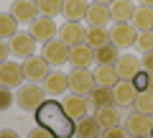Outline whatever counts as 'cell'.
<instances>
[{
  "label": "cell",
  "mask_w": 153,
  "mask_h": 138,
  "mask_svg": "<svg viewBox=\"0 0 153 138\" xmlns=\"http://www.w3.org/2000/svg\"><path fill=\"white\" fill-rule=\"evenodd\" d=\"M92 3H102V5H112L115 0H92Z\"/></svg>",
  "instance_id": "cell-40"
},
{
  "label": "cell",
  "mask_w": 153,
  "mask_h": 138,
  "mask_svg": "<svg viewBox=\"0 0 153 138\" xmlns=\"http://www.w3.org/2000/svg\"><path fill=\"white\" fill-rule=\"evenodd\" d=\"M138 41V28H133V23H115L110 28V44L117 49H130Z\"/></svg>",
  "instance_id": "cell-3"
},
{
  "label": "cell",
  "mask_w": 153,
  "mask_h": 138,
  "mask_svg": "<svg viewBox=\"0 0 153 138\" xmlns=\"http://www.w3.org/2000/svg\"><path fill=\"white\" fill-rule=\"evenodd\" d=\"M87 100H89V105L94 107V110H100V107H110V105H115V95H112V87H94L92 92L87 95Z\"/></svg>",
  "instance_id": "cell-19"
},
{
  "label": "cell",
  "mask_w": 153,
  "mask_h": 138,
  "mask_svg": "<svg viewBox=\"0 0 153 138\" xmlns=\"http://www.w3.org/2000/svg\"><path fill=\"white\" fill-rule=\"evenodd\" d=\"M74 138H79V136H74Z\"/></svg>",
  "instance_id": "cell-43"
},
{
  "label": "cell",
  "mask_w": 153,
  "mask_h": 138,
  "mask_svg": "<svg viewBox=\"0 0 153 138\" xmlns=\"http://www.w3.org/2000/svg\"><path fill=\"white\" fill-rule=\"evenodd\" d=\"M94 118H97V123L107 131V128H115L120 125V110H117V105H110V107H100L97 113H94Z\"/></svg>",
  "instance_id": "cell-25"
},
{
  "label": "cell",
  "mask_w": 153,
  "mask_h": 138,
  "mask_svg": "<svg viewBox=\"0 0 153 138\" xmlns=\"http://www.w3.org/2000/svg\"><path fill=\"white\" fill-rule=\"evenodd\" d=\"M61 105H64L66 115L71 118V120H82V118H87V110L92 105H89V100L84 97V95H66L64 100H61Z\"/></svg>",
  "instance_id": "cell-11"
},
{
  "label": "cell",
  "mask_w": 153,
  "mask_h": 138,
  "mask_svg": "<svg viewBox=\"0 0 153 138\" xmlns=\"http://www.w3.org/2000/svg\"><path fill=\"white\" fill-rule=\"evenodd\" d=\"M117 59H120V51L112 44H105L100 49H94V61L97 64H117Z\"/></svg>",
  "instance_id": "cell-27"
},
{
  "label": "cell",
  "mask_w": 153,
  "mask_h": 138,
  "mask_svg": "<svg viewBox=\"0 0 153 138\" xmlns=\"http://www.w3.org/2000/svg\"><path fill=\"white\" fill-rule=\"evenodd\" d=\"M84 21L89 23V26H102L107 28V23L112 21V13H110V5H102V3H92L87 10V18Z\"/></svg>",
  "instance_id": "cell-17"
},
{
  "label": "cell",
  "mask_w": 153,
  "mask_h": 138,
  "mask_svg": "<svg viewBox=\"0 0 153 138\" xmlns=\"http://www.w3.org/2000/svg\"><path fill=\"white\" fill-rule=\"evenodd\" d=\"M33 115H36V125L49 128L56 138H74L76 136V120H71L66 115L64 105L56 102V100H46Z\"/></svg>",
  "instance_id": "cell-1"
},
{
  "label": "cell",
  "mask_w": 153,
  "mask_h": 138,
  "mask_svg": "<svg viewBox=\"0 0 153 138\" xmlns=\"http://www.w3.org/2000/svg\"><path fill=\"white\" fill-rule=\"evenodd\" d=\"M130 23H133V28H138V33L140 31H153V8H148V5L135 8Z\"/></svg>",
  "instance_id": "cell-24"
},
{
  "label": "cell",
  "mask_w": 153,
  "mask_h": 138,
  "mask_svg": "<svg viewBox=\"0 0 153 138\" xmlns=\"http://www.w3.org/2000/svg\"><path fill=\"white\" fill-rule=\"evenodd\" d=\"M133 110H138V113H146V115H153V92L143 90V92L135 97V105H133Z\"/></svg>",
  "instance_id": "cell-30"
},
{
  "label": "cell",
  "mask_w": 153,
  "mask_h": 138,
  "mask_svg": "<svg viewBox=\"0 0 153 138\" xmlns=\"http://www.w3.org/2000/svg\"><path fill=\"white\" fill-rule=\"evenodd\" d=\"M140 138H153V136H140Z\"/></svg>",
  "instance_id": "cell-42"
},
{
  "label": "cell",
  "mask_w": 153,
  "mask_h": 138,
  "mask_svg": "<svg viewBox=\"0 0 153 138\" xmlns=\"http://www.w3.org/2000/svg\"><path fill=\"white\" fill-rule=\"evenodd\" d=\"M94 79H97L100 87H115V84L120 82V72L115 69V64H97Z\"/></svg>",
  "instance_id": "cell-18"
},
{
  "label": "cell",
  "mask_w": 153,
  "mask_h": 138,
  "mask_svg": "<svg viewBox=\"0 0 153 138\" xmlns=\"http://www.w3.org/2000/svg\"><path fill=\"white\" fill-rule=\"evenodd\" d=\"M87 44L92 49H100V46L110 44V31L102 28V26H89L87 28Z\"/></svg>",
  "instance_id": "cell-26"
},
{
  "label": "cell",
  "mask_w": 153,
  "mask_h": 138,
  "mask_svg": "<svg viewBox=\"0 0 153 138\" xmlns=\"http://www.w3.org/2000/svg\"><path fill=\"white\" fill-rule=\"evenodd\" d=\"M36 44H38V41L36 39H33V36H31V33H16V36H13V39H10V46H13V54H16V56H21V59L23 61H26V59H31V56H36Z\"/></svg>",
  "instance_id": "cell-13"
},
{
  "label": "cell",
  "mask_w": 153,
  "mask_h": 138,
  "mask_svg": "<svg viewBox=\"0 0 153 138\" xmlns=\"http://www.w3.org/2000/svg\"><path fill=\"white\" fill-rule=\"evenodd\" d=\"M89 5H92V3H87V0H66V3H64V16H66V21L79 23L82 18H87Z\"/></svg>",
  "instance_id": "cell-22"
},
{
  "label": "cell",
  "mask_w": 153,
  "mask_h": 138,
  "mask_svg": "<svg viewBox=\"0 0 153 138\" xmlns=\"http://www.w3.org/2000/svg\"><path fill=\"white\" fill-rule=\"evenodd\" d=\"M133 82H135V87L140 90V92H143V90H148V72H146V69H143V72L138 74V77L133 79Z\"/></svg>",
  "instance_id": "cell-36"
},
{
  "label": "cell",
  "mask_w": 153,
  "mask_h": 138,
  "mask_svg": "<svg viewBox=\"0 0 153 138\" xmlns=\"http://www.w3.org/2000/svg\"><path fill=\"white\" fill-rule=\"evenodd\" d=\"M102 131H105V128L102 125H100V123H97V118H82V120H76V136H79V138H100V136H102Z\"/></svg>",
  "instance_id": "cell-23"
},
{
  "label": "cell",
  "mask_w": 153,
  "mask_h": 138,
  "mask_svg": "<svg viewBox=\"0 0 153 138\" xmlns=\"http://www.w3.org/2000/svg\"><path fill=\"white\" fill-rule=\"evenodd\" d=\"M151 136H153V133H151Z\"/></svg>",
  "instance_id": "cell-44"
},
{
  "label": "cell",
  "mask_w": 153,
  "mask_h": 138,
  "mask_svg": "<svg viewBox=\"0 0 153 138\" xmlns=\"http://www.w3.org/2000/svg\"><path fill=\"white\" fill-rule=\"evenodd\" d=\"M23 79H26V72H23V64L18 61H3L0 64V84L8 90H16V87H23Z\"/></svg>",
  "instance_id": "cell-5"
},
{
  "label": "cell",
  "mask_w": 153,
  "mask_h": 138,
  "mask_svg": "<svg viewBox=\"0 0 153 138\" xmlns=\"http://www.w3.org/2000/svg\"><path fill=\"white\" fill-rule=\"evenodd\" d=\"M0 138H18V133L10 131V128H3V131H0Z\"/></svg>",
  "instance_id": "cell-38"
},
{
  "label": "cell",
  "mask_w": 153,
  "mask_h": 138,
  "mask_svg": "<svg viewBox=\"0 0 153 138\" xmlns=\"http://www.w3.org/2000/svg\"><path fill=\"white\" fill-rule=\"evenodd\" d=\"M112 95H115V105L117 107H133L135 105V97L140 95V90L135 87L133 79H120L112 87Z\"/></svg>",
  "instance_id": "cell-8"
},
{
  "label": "cell",
  "mask_w": 153,
  "mask_h": 138,
  "mask_svg": "<svg viewBox=\"0 0 153 138\" xmlns=\"http://www.w3.org/2000/svg\"><path fill=\"white\" fill-rule=\"evenodd\" d=\"M16 33H18V18L13 16L10 10L3 13V16H0V36H3L5 41H10Z\"/></svg>",
  "instance_id": "cell-28"
},
{
  "label": "cell",
  "mask_w": 153,
  "mask_h": 138,
  "mask_svg": "<svg viewBox=\"0 0 153 138\" xmlns=\"http://www.w3.org/2000/svg\"><path fill=\"white\" fill-rule=\"evenodd\" d=\"M28 33H31V36H33L36 41H41V44H49V41H54V39H56L59 28H56L54 18H49V16H38L36 21L31 23Z\"/></svg>",
  "instance_id": "cell-6"
},
{
  "label": "cell",
  "mask_w": 153,
  "mask_h": 138,
  "mask_svg": "<svg viewBox=\"0 0 153 138\" xmlns=\"http://www.w3.org/2000/svg\"><path fill=\"white\" fill-rule=\"evenodd\" d=\"M69 51H71V49H69L61 39H54V41H49V44H44L41 56H44L51 66H61V64L69 61Z\"/></svg>",
  "instance_id": "cell-9"
},
{
  "label": "cell",
  "mask_w": 153,
  "mask_h": 138,
  "mask_svg": "<svg viewBox=\"0 0 153 138\" xmlns=\"http://www.w3.org/2000/svg\"><path fill=\"white\" fill-rule=\"evenodd\" d=\"M10 105H13V95L8 87H3L0 90V110H10Z\"/></svg>",
  "instance_id": "cell-32"
},
{
  "label": "cell",
  "mask_w": 153,
  "mask_h": 138,
  "mask_svg": "<svg viewBox=\"0 0 153 138\" xmlns=\"http://www.w3.org/2000/svg\"><path fill=\"white\" fill-rule=\"evenodd\" d=\"M148 92H153V72H148Z\"/></svg>",
  "instance_id": "cell-39"
},
{
  "label": "cell",
  "mask_w": 153,
  "mask_h": 138,
  "mask_svg": "<svg viewBox=\"0 0 153 138\" xmlns=\"http://www.w3.org/2000/svg\"><path fill=\"white\" fill-rule=\"evenodd\" d=\"M44 90L49 95H64L69 90V74L64 72H51L49 77L44 79Z\"/></svg>",
  "instance_id": "cell-21"
},
{
  "label": "cell",
  "mask_w": 153,
  "mask_h": 138,
  "mask_svg": "<svg viewBox=\"0 0 153 138\" xmlns=\"http://www.w3.org/2000/svg\"><path fill=\"white\" fill-rule=\"evenodd\" d=\"M69 64L74 66V69H89L92 64H97L94 61V49L84 41V44L74 46V49L69 51Z\"/></svg>",
  "instance_id": "cell-14"
},
{
  "label": "cell",
  "mask_w": 153,
  "mask_h": 138,
  "mask_svg": "<svg viewBox=\"0 0 153 138\" xmlns=\"http://www.w3.org/2000/svg\"><path fill=\"white\" fill-rule=\"evenodd\" d=\"M140 5H148V8H153V0H140Z\"/></svg>",
  "instance_id": "cell-41"
},
{
  "label": "cell",
  "mask_w": 153,
  "mask_h": 138,
  "mask_svg": "<svg viewBox=\"0 0 153 138\" xmlns=\"http://www.w3.org/2000/svg\"><path fill=\"white\" fill-rule=\"evenodd\" d=\"M13 54V46H10V41H0V64L3 61H8V56Z\"/></svg>",
  "instance_id": "cell-35"
},
{
  "label": "cell",
  "mask_w": 153,
  "mask_h": 138,
  "mask_svg": "<svg viewBox=\"0 0 153 138\" xmlns=\"http://www.w3.org/2000/svg\"><path fill=\"white\" fill-rule=\"evenodd\" d=\"M64 3L66 0H36V8H38L41 16L54 18V16H59V13H64Z\"/></svg>",
  "instance_id": "cell-29"
},
{
  "label": "cell",
  "mask_w": 153,
  "mask_h": 138,
  "mask_svg": "<svg viewBox=\"0 0 153 138\" xmlns=\"http://www.w3.org/2000/svg\"><path fill=\"white\" fill-rule=\"evenodd\" d=\"M128 131H123L120 125H115V128H107V131H102V136L100 138H125Z\"/></svg>",
  "instance_id": "cell-34"
},
{
  "label": "cell",
  "mask_w": 153,
  "mask_h": 138,
  "mask_svg": "<svg viewBox=\"0 0 153 138\" xmlns=\"http://www.w3.org/2000/svg\"><path fill=\"white\" fill-rule=\"evenodd\" d=\"M94 87H97L94 72H87V69H71L69 72V90L74 95H84L87 97Z\"/></svg>",
  "instance_id": "cell-4"
},
{
  "label": "cell",
  "mask_w": 153,
  "mask_h": 138,
  "mask_svg": "<svg viewBox=\"0 0 153 138\" xmlns=\"http://www.w3.org/2000/svg\"><path fill=\"white\" fill-rule=\"evenodd\" d=\"M28 138H56V136L49 131V128H44V125H36L33 131H28Z\"/></svg>",
  "instance_id": "cell-33"
},
{
  "label": "cell",
  "mask_w": 153,
  "mask_h": 138,
  "mask_svg": "<svg viewBox=\"0 0 153 138\" xmlns=\"http://www.w3.org/2000/svg\"><path fill=\"white\" fill-rule=\"evenodd\" d=\"M125 131L128 136L140 138V136H151L153 133V115H146V113H130L125 120Z\"/></svg>",
  "instance_id": "cell-7"
},
{
  "label": "cell",
  "mask_w": 153,
  "mask_h": 138,
  "mask_svg": "<svg viewBox=\"0 0 153 138\" xmlns=\"http://www.w3.org/2000/svg\"><path fill=\"white\" fill-rule=\"evenodd\" d=\"M23 72H26V79H31V82H44L51 74V64L44 56H31L23 61Z\"/></svg>",
  "instance_id": "cell-10"
},
{
  "label": "cell",
  "mask_w": 153,
  "mask_h": 138,
  "mask_svg": "<svg viewBox=\"0 0 153 138\" xmlns=\"http://www.w3.org/2000/svg\"><path fill=\"white\" fill-rule=\"evenodd\" d=\"M59 39L64 41L69 49H74V46H79V44H84V41H87V28H82V23L66 21L64 26L59 28Z\"/></svg>",
  "instance_id": "cell-12"
},
{
  "label": "cell",
  "mask_w": 153,
  "mask_h": 138,
  "mask_svg": "<svg viewBox=\"0 0 153 138\" xmlns=\"http://www.w3.org/2000/svg\"><path fill=\"white\" fill-rule=\"evenodd\" d=\"M115 69L120 72V79H135L138 74L143 72V64H140V59L133 56V54H120Z\"/></svg>",
  "instance_id": "cell-16"
},
{
  "label": "cell",
  "mask_w": 153,
  "mask_h": 138,
  "mask_svg": "<svg viewBox=\"0 0 153 138\" xmlns=\"http://www.w3.org/2000/svg\"><path fill=\"white\" fill-rule=\"evenodd\" d=\"M110 13H112L115 23H130L133 13H135V5H133V0H115L110 5Z\"/></svg>",
  "instance_id": "cell-20"
},
{
  "label": "cell",
  "mask_w": 153,
  "mask_h": 138,
  "mask_svg": "<svg viewBox=\"0 0 153 138\" xmlns=\"http://www.w3.org/2000/svg\"><path fill=\"white\" fill-rule=\"evenodd\" d=\"M135 46L143 51V54H146V51H153V31H140Z\"/></svg>",
  "instance_id": "cell-31"
},
{
  "label": "cell",
  "mask_w": 153,
  "mask_h": 138,
  "mask_svg": "<svg viewBox=\"0 0 153 138\" xmlns=\"http://www.w3.org/2000/svg\"><path fill=\"white\" fill-rule=\"evenodd\" d=\"M140 64H143V69H146V72H153V51H146V54H143Z\"/></svg>",
  "instance_id": "cell-37"
},
{
  "label": "cell",
  "mask_w": 153,
  "mask_h": 138,
  "mask_svg": "<svg viewBox=\"0 0 153 138\" xmlns=\"http://www.w3.org/2000/svg\"><path fill=\"white\" fill-rule=\"evenodd\" d=\"M10 13L18 18V23H28V26H31L38 16H41V13H38V8H36V0H13Z\"/></svg>",
  "instance_id": "cell-15"
},
{
  "label": "cell",
  "mask_w": 153,
  "mask_h": 138,
  "mask_svg": "<svg viewBox=\"0 0 153 138\" xmlns=\"http://www.w3.org/2000/svg\"><path fill=\"white\" fill-rule=\"evenodd\" d=\"M46 90L44 87H38V84H23L21 90H18V95H16V102H18V107L21 110H31V113H36L38 107L46 102Z\"/></svg>",
  "instance_id": "cell-2"
}]
</instances>
